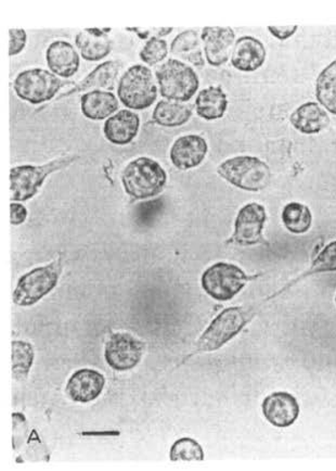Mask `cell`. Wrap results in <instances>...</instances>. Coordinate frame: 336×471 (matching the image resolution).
Listing matches in <instances>:
<instances>
[{
    "mask_svg": "<svg viewBox=\"0 0 336 471\" xmlns=\"http://www.w3.org/2000/svg\"><path fill=\"white\" fill-rule=\"evenodd\" d=\"M122 184L128 196L137 199H150L163 192L167 183V174L159 162L140 156L125 166Z\"/></svg>",
    "mask_w": 336,
    "mask_h": 471,
    "instance_id": "cell-1",
    "label": "cell"
},
{
    "mask_svg": "<svg viewBox=\"0 0 336 471\" xmlns=\"http://www.w3.org/2000/svg\"><path fill=\"white\" fill-rule=\"evenodd\" d=\"M221 178L241 191L258 193L269 186L270 167L266 162L252 155H238L217 167Z\"/></svg>",
    "mask_w": 336,
    "mask_h": 471,
    "instance_id": "cell-2",
    "label": "cell"
},
{
    "mask_svg": "<svg viewBox=\"0 0 336 471\" xmlns=\"http://www.w3.org/2000/svg\"><path fill=\"white\" fill-rule=\"evenodd\" d=\"M255 316L249 307H228L219 314L198 340V353L219 350L240 334Z\"/></svg>",
    "mask_w": 336,
    "mask_h": 471,
    "instance_id": "cell-3",
    "label": "cell"
},
{
    "mask_svg": "<svg viewBox=\"0 0 336 471\" xmlns=\"http://www.w3.org/2000/svg\"><path fill=\"white\" fill-rule=\"evenodd\" d=\"M155 78L160 94L166 100L187 102L197 93L200 80L189 64L178 59H168L156 69Z\"/></svg>",
    "mask_w": 336,
    "mask_h": 471,
    "instance_id": "cell-4",
    "label": "cell"
},
{
    "mask_svg": "<svg viewBox=\"0 0 336 471\" xmlns=\"http://www.w3.org/2000/svg\"><path fill=\"white\" fill-rule=\"evenodd\" d=\"M117 96L122 104L132 110H145L154 104L157 86L151 69L135 64L119 79Z\"/></svg>",
    "mask_w": 336,
    "mask_h": 471,
    "instance_id": "cell-5",
    "label": "cell"
},
{
    "mask_svg": "<svg viewBox=\"0 0 336 471\" xmlns=\"http://www.w3.org/2000/svg\"><path fill=\"white\" fill-rule=\"evenodd\" d=\"M78 159L75 155L62 156L43 165H20L10 171L11 202H27L40 191L46 178L64 169Z\"/></svg>",
    "mask_w": 336,
    "mask_h": 471,
    "instance_id": "cell-6",
    "label": "cell"
},
{
    "mask_svg": "<svg viewBox=\"0 0 336 471\" xmlns=\"http://www.w3.org/2000/svg\"><path fill=\"white\" fill-rule=\"evenodd\" d=\"M63 270L61 259L45 267L36 268L22 276L14 291V303L18 306H32L54 289Z\"/></svg>",
    "mask_w": 336,
    "mask_h": 471,
    "instance_id": "cell-7",
    "label": "cell"
},
{
    "mask_svg": "<svg viewBox=\"0 0 336 471\" xmlns=\"http://www.w3.org/2000/svg\"><path fill=\"white\" fill-rule=\"evenodd\" d=\"M251 279L237 265L219 262L205 270L201 285L210 297L225 302L233 299Z\"/></svg>",
    "mask_w": 336,
    "mask_h": 471,
    "instance_id": "cell-8",
    "label": "cell"
},
{
    "mask_svg": "<svg viewBox=\"0 0 336 471\" xmlns=\"http://www.w3.org/2000/svg\"><path fill=\"white\" fill-rule=\"evenodd\" d=\"M65 83L48 70L33 68L18 74L14 89L20 99L32 105H41L51 100Z\"/></svg>",
    "mask_w": 336,
    "mask_h": 471,
    "instance_id": "cell-9",
    "label": "cell"
},
{
    "mask_svg": "<svg viewBox=\"0 0 336 471\" xmlns=\"http://www.w3.org/2000/svg\"><path fill=\"white\" fill-rule=\"evenodd\" d=\"M145 349L143 341L134 337L133 334L117 333L107 341L105 359L113 370L126 372L139 364Z\"/></svg>",
    "mask_w": 336,
    "mask_h": 471,
    "instance_id": "cell-10",
    "label": "cell"
},
{
    "mask_svg": "<svg viewBox=\"0 0 336 471\" xmlns=\"http://www.w3.org/2000/svg\"><path fill=\"white\" fill-rule=\"evenodd\" d=\"M267 221L264 205L252 203L244 205L236 218L231 241L238 246H257L264 242L263 231Z\"/></svg>",
    "mask_w": 336,
    "mask_h": 471,
    "instance_id": "cell-11",
    "label": "cell"
},
{
    "mask_svg": "<svg viewBox=\"0 0 336 471\" xmlns=\"http://www.w3.org/2000/svg\"><path fill=\"white\" fill-rule=\"evenodd\" d=\"M209 153V145L200 135L190 134L173 142L170 159L178 170L188 171L198 167Z\"/></svg>",
    "mask_w": 336,
    "mask_h": 471,
    "instance_id": "cell-12",
    "label": "cell"
},
{
    "mask_svg": "<svg viewBox=\"0 0 336 471\" xmlns=\"http://www.w3.org/2000/svg\"><path fill=\"white\" fill-rule=\"evenodd\" d=\"M235 31L220 26H206L201 34L204 44L206 61L210 66L220 67L231 58L232 46L235 42Z\"/></svg>",
    "mask_w": 336,
    "mask_h": 471,
    "instance_id": "cell-13",
    "label": "cell"
},
{
    "mask_svg": "<svg viewBox=\"0 0 336 471\" xmlns=\"http://www.w3.org/2000/svg\"><path fill=\"white\" fill-rule=\"evenodd\" d=\"M262 410L266 420L276 428L291 427L300 416V404L289 392L278 391L265 398Z\"/></svg>",
    "mask_w": 336,
    "mask_h": 471,
    "instance_id": "cell-14",
    "label": "cell"
},
{
    "mask_svg": "<svg viewBox=\"0 0 336 471\" xmlns=\"http://www.w3.org/2000/svg\"><path fill=\"white\" fill-rule=\"evenodd\" d=\"M106 386V378L99 372L84 368L69 379L65 391L74 402L89 403L95 400Z\"/></svg>",
    "mask_w": 336,
    "mask_h": 471,
    "instance_id": "cell-15",
    "label": "cell"
},
{
    "mask_svg": "<svg viewBox=\"0 0 336 471\" xmlns=\"http://www.w3.org/2000/svg\"><path fill=\"white\" fill-rule=\"evenodd\" d=\"M267 51L262 42L253 36H242L236 42L231 53V64L238 71L255 72L263 67Z\"/></svg>",
    "mask_w": 336,
    "mask_h": 471,
    "instance_id": "cell-16",
    "label": "cell"
},
{
    "mask_svg": "<svg viewBox=\"0 0 336 471\" xmlns=\"http://www.w3.org/2000/svg\"><path fill=\"white\" fill-rule=\"evenodd\" d=\"M46 61L49 70L64 79L72 78L80 67L79 52L70 42L65 41L52 42L48 46Z\"/></svg>",
    "mask_w": 336,
    "mask_h": 471,
    "instance_id": "cell-17",
    "label": "cell"
},
{
    "mask_svg": "<svg viewBox=\"0 0 336 471\" xmlns=\"http://www.w3.org/2000/svg\"><path fill=\"white\" fill-rule=\"evenodd\" d=\"M140 127V118L130 110H119L117 115L107 118L103 126V134L108 142L124 146L132 143L137 137Z\"/></svg>",
    "mask_w": 336,
    "mask_h": 471,
    "instance_id": "cell-18",
    "label": "cell"
},
{
    "mask_svg": "<svg viewBox=\"0 0 336 471\" xmlns=\"http://www.w3.org/2000/svg\"><path fill=\"white\" fill-rule=\"evenodd\" d=\"M111 29H86L75 37V45L87 61H100L110 55L112 42L107 36Z\"/></svg>",
    "mask_w": 336,
    "mask_h": 471,
    "instance_id": "cell-19",
    "label": "cell"
},
{
    "mask_svg": "<svg viewBox=\"0 0 336 471\" xmlns=\"http://www.w3.org/2000/svg\"><path fill=\"white\" fill-rule=\"evenodd\" d=\"M290 122L298 132L306 135L319 134L329 127L328 111L317 102H306L292 113Z\"/></svg>",
    "mask_w": 336,
    "mask_h": 471,
    "instance_id": "cell-20",
    "label": "cell"
},
{
    "mask_svg": "<svg viewBox=\"0 0 336 471\" xmlns=\"http://www.w3.org/2000/svg\"><path fill=\"white\" fill-rule=\"evenodd\" d=\"M124 63L119 61H108L99 64L96 69L87 75L74 89L67 91L61 97H67L80 93L90 89H106L113 90L116 89L119 72L122 71Z\"/></svg>",
    "mask_w": 336,
    "mask_h": 471,
    "instance_id": "cell-21",
    "label": "cell"
},
{
    "mask_svg": "<svg viewBox=\"0 0 336 471\" xmlns=\"http://www.w3.org/2000/svg\"><path fill=\"white\" fill-rule=\"evenodd\" d=\"M117 97L111 91L94 89L81 96L80 110L89 120L102 121L118 110Z\"/></svg>",
    "mask_w": 336,
    "mask_h": 471,
    "instance_id": "cell-22",
    "label": "cell"
},
{
    "mask_svg": "<svg viewBox=\"0 0 336 471\" xmlns=\"http://www.w3.org/2000/svg\"><path fill=\"white\" fill-rule=\"evenodd\" d=\"M227 108V95L220 86H210L201 90L195 99L198 116L206 121L219 120L225 116Z\"/></svg>",
    "mask_w": 336,
    "mask_h": 471,
    "instance_id": "cell-23",
    "label": "cell"
},
{
    "mask_svg": "<svg viewBox=\"0 0 336 471\" xmlns=\"http://www.w3.org/2000/svg\"><path fill=\"white\" fill-rule=\"evenodd\" d=\"M193 115L192 107L172 100H161L154 110V120L157 126L178 127L186 124Z\"/></svg>",
    "mask_w": 336,
    "mask_h": 471,
    "instance_id": "cell-24",
    "label": "cell"
},
{
    "mask_svg": "<svg viewBox=\"0 0 336 471\" xmlns=\"http://www.w3.org/2000/svg\"><path fill=\"white\" fill-rule=\"evenodd\" d=\"M316 99L331 115L336 116V59L319 74L316 82Z\"/></svg>",
    "mask_w": 336,
    "mask_h": 471,
    "instance_id": "cell-25",
    "label": "cell"
},
{
    "mask_svg": "<svg viewBox=\"0 0 336 471\" xmlns=\"http://www.w3.org/2000/svg\"><path fill=\"white\" fill-rule=\"evenodd\" d=\"M281 218L285 229L295 235L306 234L313 225L311 210L300 203L286 204Z\"/></svg>",
    "mask_w": 336,
    "mask_h": 471,
    "instance_id": "cell-26",
    "label": "cell"
},
{
    "mask_svg": "<svg viewBox=\"0 0 336 471\" xmlns=\"http://www.w3.org/2000/svg\"><path fill=\"white\" fill-rule=\"evenodd\" d=\"M13 375L15 381L24 382L34 363V348L22 340L13 341Z\"/></svg>",
    "mask_w": 336,
    "mask_h": 471,
    "instance_id": "cell-27",
    "label": "cell"
},
{
    "mask_svg": "<svg viewBox=\"0 0 336 471\" xmlns=\"http://www.w3.org/2000/svg\"><path fill=\"white\" fill-rule=\"evenodd\" d=\"M170 458L172 462H191V460L202 462L204 451L194 438H182L173 444Z\"/></svg>",
    "mask_w": 336,
    "mask_h": 471,
    "instance_id": "cell-28",
    "label": "cell"
},
{
    "mask_svg": "<svg viewBox=\"0 0 336 471\" xmlns=\"http://www.w3.org/2000/svg\"><path fill=\"white\" fill-rule=\"evenodd\" d=\"M332 272H336V240L324 247L323 250L313 259L311 268L296 281L305 278L309 275Z\"/></svg>",
    "mask_w": 336,
    "mask_h": 471,
    "instance_id": "cell-29",
    "label": "cell"
},
{
    "mask_svg": "<svg viewBox=\"0 0 336 471\" xmlns=\"http://www.w3.org/2000/svg\"><path fill=\"white\" fill-rule=\"evenodd\" d=\"M167 55V42L157 36L151 37V39L145 42V45L139 53L141 61L151 67L156 66L157 63L164 61Z\"/></svg>",
    "mask_w": 336,
    "mask_h": 471,
    "instance_id": "cell-30",
    "label": "cell"
},
{
    "mask_svg": "<svg viewBox=\"0 0 336 471\" xmlns=\"http://www.w3.org/2000/svg\"><path fill=\"white\" fill-rule=\"evenodd\" d=\"M200 39L198 31L187 30L178 34L172 42L171 52L173 55H182L198 50Z\"/></svg>",
    "mask_w": 336,
    "mask_h": 471,
    "instance_id": "cell-31",
    "label": "cell"
},
{
    "mask_svg": "<svg viewBox=\"0 0 336 471\" xmlns=\"http://www.w3.org/2000/svg\"><path fill=\"white\" fill-rule=\"evenodd\" d=\"M27 42L26 32L22 29L9 30V55L14 57L24 50Z\"/></svg>",
    "mask_w": 336,
    "mask_h": 471,
    "instance_id": "cell-32",
    "label": "cell"
},
{
    "mask_svg": "<svg viewBox=\"0 0 336 471\" xmlns=\"http://www.w3.org/2000/svg\"><path fill=\"white\" fill-rule=\"evenodd\" d=\"M27 209L20 203H11L10 204V221L14 226L23 224L27 219Z\"/></svg>",
    "mask_w": 336,
    "mask_h": 471,
    "instance_id": "cell-33",
    "label": "cell"
},
{
    "mask_svg": "<svg viewBox=\"0 0 336 471\" xmlns=\"http://www.w3.org/2000/svg\"><path fill=\"white\" fill-rule=\"evenodd\" d=\"M298 30L297 25H289V26H268V31L270 32L275 39L280 41L289 40L290 37L294 35Z\"/></svg>",
    "mask_w": 336,
    "mask_h": 471,
    "instance_id": "cell-34",
    "label": "cell"
},
{
    "mask_svg": "<svg viewBox=\"0 0 336 471\" xmlns=\"http://www.w3.org/2000/svg\"><path fill=\"white\" fill-rule=\"evenodd\" d=\"M186 61L190 63H192L193 66L198 68H202L205 64V59L203 56V52L198 48L194 52L188 53V56L184 57Z\"/></svg>",
    "mask_w": 336,
    "mask_h": 471,
    "instance_id": "cell-35",
    "label": "cell"
},
{
    "mask_svg": "<svg viewBox=\"0 0 336 471\" xmlns=\"http://www.w3.org/2000/svg\"><path fill=\"white\" fill-rule=\"evenodd\" d=\"M127 31H130V32H135V34H137L140 39H143V40H145V39H148V37L151 35L152 32H154V30H143V29H135V28H133V29H126Z\"/></svg>",
    "mask_w": 336,
    "mask_h": 471,
    "instance_id": "cell-36",
    "label": "cell"
},
{
    "mask_svg": "<svg viewBox=\"0 0 336 471\" xmlns=\"http://www.w3.org/2000/svg\"><path fill=\"white\" fill-rule=\"evenodd\" d=\"M172 32H173V28H160V29H156V35H157V37L166 36V35L172 33Z\"/></svg>",
    "mask_w": 336,
    "mask_h": 471,
    "instance_id": "cell-37",
    "label": "cell"
},
{
    "mask_svg": "<svg viewBox=\"0 0 336 471\" xmlns=\"http://www.w3.org/2000/svg\"><path fill=\"white\" fill-rule=\"evenodd\" d=\"M335 303H336V297H335Z\"/></svg>",
    "mask_w": 336,
    "mask_h": 471,
    "instance_id": "cell-38",
    "label": "cell"
}]
</instances>
